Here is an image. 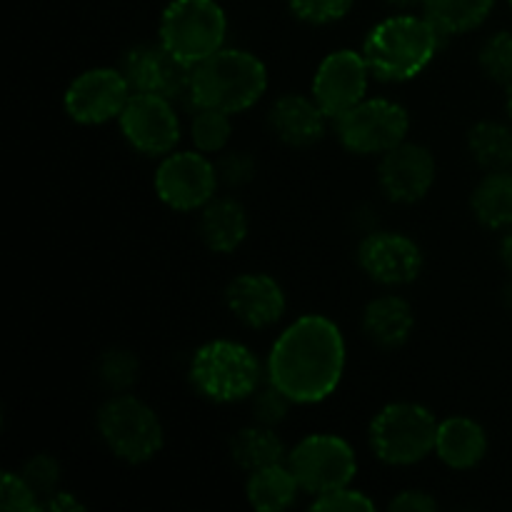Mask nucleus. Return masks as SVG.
<instances>
[{
  "label": "nucleus",
  "instance_id": "nucleus-27",
  "mask_svg": "<svg viewBox=\"0 0 512 512\" xmlns=\"http://www.w3.org/2000/svg\"><path fill=\"white\" fill-rule=\"evenodd\" d=\"M233 115L223 113L215 108H198L193 110L190 120V138H193L195 150L205 155L223 153L233 135Z\"/></svg>",
  "mask_w": 512,
  "mask_h": 512
},
{
  "label": "nucleus",
  "instance_id": "nucleus-12",
  "mask_svg": "<svg viewBox=\"0 0 512 512\" xmlns=\"http://www.w3.org/2000/svg\"><path fill=\"white\" fill-rule=\"evenodd\" d=\"M128 145L150 158H165L180 143V118L170 98L153 93H133L118 118Z\"/></svg>",
  "mask_w": 512,
  "mask_h": 512
},
{
  "label": "nucleus",
  "instance_id": "nucleus-25",
  "mask_svg": "<svg viewBox=\"0 0 512 512\" xmlns=\"http://www.w3.org/2000/svg\"><path fill=\"white\" fill-rule=\"evenodd\" d=\"M423 15L443 38L480 28L490 18L495 0H423Z\"/></svg>",
  "mask_w": 512,
  "mask_h": 512
},
{
  "label": "nucleus",
  "instance_id": "nucleus-35",
  "mask_svg": "<svg viewBox=\"0 0 512 512\" xmlns=\"http://www.w3.org/2000/svg\"><path fill=\"white\" fill-rule=\"evenodd\" d=\"M215 168H218L220 183H225L228 188H243L253 180L255 160L253 155L243 153V150H230L215 163Z\"/></svg>",
  "mask_w": 512,
  "mask_h": 512
},
{
  "label": "nucleus",
  "instance_id": "nucleus-32",
  "mask_svg": "<svg viewBox=\"0 0 512 512\" xmlns=\"http://www.w3.org/2000/svg\"><path fill=\"white\" fill-rule=\"evenodd\" d=\"M290 13L308 25H330L343 20L353 0H288Z\"/></svg>",
  "mask_w": 512,
  "mask_h": 512
},
{
  "label": "nucleus",
  "instance_id": "nucleus-14",
  "mask_svg": "<svg viewBox=\"0 0 512 512\" xmlns=\"http://www.w3.org/2000/svg\"><path fill=\"white\" fill-rule=\"evenodd\" d=\"M370 78L373 73L365 63L363 50L340 48L320 60L313 75V85H310V95L318 100L325 115L335 120L365 98Z\"/></svg>",
  "mask_w": 512,
  "mask_h": 512
},
{
  "label": "nucleus",
  "instance_id": "nucleus-42",
  "mask_svg": "<svg viewBox=\"0 0 512 512\" xmlns=\"http://www.w3.org/2000/svg\"><path fill=\"white\" fill-rule=\"evenodd\" d=\"M508 3H510V5H512V0H508Z\"/></svg>",
  "mask_w": 512,
  "mask_h": 512
},
{
  "label": "nucleus",
  "instance_id": "nucleus-5",
  "mask_svg": "<svg viewBox=\"0 0 512 512\" xmlns=\"http://www.w3.org/2000/svg\"><path fill=\"white\" fill-rule=\"evenodd\" d=\"M228 15L218 0H170L160 15L158 40L188 68L225 48Z\"/></svg>",
  "mask_w": 512,
  "mask_h": 512
},
{
  "label": "nucleus",
  "instance_id": "nucleus-30",
  "mask_svg": "<svg viewBox=\"0 0 512 512\" xmlns=\"http://www.w3.org/2000/svg\"><path fill=\"white\" fill-rule=\"evenodd\" d=\"M290 405H295L293 400L285 393H280L273 383H265L250 395V413H253V423L268 425L275 428L278 423H283L290 413Z\"/></svg>",
  "mask_w": 512,
  "mask_h": 512
},
{
  "label": "nucleus",
  "instance_id": "nucleus-10",
  "mask_svg": "<svg viewBox=\"0 0 512 512\" xmlns=\"http://www.w3.org/2000/svg\"><path fill=\"white\" fill-rule=\"evenodd\" d=\"M218 168L200 150H173L155 170V195L178 213L205 208L218 193Z\"/></svg>",
  "mask_w": 512,
  "mask_h": 512
},
{
  "label": "nucleus",
  "instance_id": "nucleus-29",
  "mask_svg": "<svg viewBox=\"0 0 512 512\" xmlns=\"http://www.w3.org/2000/svg\"><path fill=\"white\" fill-rule=\"evenodd\" d=\"M478 63L483 73L488 75L493 83L508 85L512 83V33L510 30H500V33L490 35L483 43L478 53Z\"/></svg>",
  "mask_w": 512,
  "mask_h": 512
},
{
  "label": "nucleus",
  "instance_id": "nucleus-40",
  "mask_svg": "<svg viewBox=\"0 0 512 512\" xmlns=\"http://www.w3.org/2000/svg\"><path fill=\"white\" fill-rule=\"evenodd\" d=\"M505 108H508V115L512 120V83L505 88Z\"/></svg>",
  "mask_w": 512,
  "mask_h": 512
},
{
  "label": "nucleus",
  "instance_id": "nucleus-33",
  "mask_svg": "<svg viewBox=\"0 0 512 512\" xmlns=\"http://www.w3.org/2000/svg\"><path fill=\"white\" fill-rule=\"evenodd\" d=\"M0 508L5 512H38L43 510V500L25 483L23 475L8 470L0 480Z\"/></svg>",
  "mask_w": 512,
  "mask_h": 512
},
{
  "label": "nucleus",
  "instance_id": "nucleus-16",
  "mask_svg": "<svg viewBox=\"0 0 512 512\" xmlns=\"http://www.w3.org/2000/svg\"><path fill=\"white\" fill-rule=\"evenodd\" d=\"M435 165L433 153L425 145L418 143H400L385 155H380L378 165V183L385 198L400 205H413L430 193L435 183Z\"/></svg>",
  "mask_w": 512,
  "mask_h": 512
},
{
  "label": "nucleus",
  "instance_id": "nucleus-13",
  "mask_svg": "<svg viewBox=\"0 0 512 512\" xmlns=\"http://www.w3.org/2000/svg\"><path fill=\"white\" fill-rule=\"evenodd\" d=\"M130 95L133 90L123 70L90 68L70 80L63 95V108L78 125H103L120 118Z\"/></svg>",
  "mask_w": 512,
  "mask_h": 512
},
{
  "label": "nucleus",
  "instance_id": "nucleus-37",
  "mask_svg": "<svg viewBox=\"0 0 512 512\" xmlns=\"http://www.w3.org/2000/svg\"><path fill=\"white\" fill-rule=\"evenodd\" d=\"M43 510H50V512H78V510H85V505L80 503L78 498H75L73 493H65V490H58V493H53L50 498L43 500Z\"/></svg>",
  "mask_w": 512,
  "mask_h": 512
},
{
  "label": "nucleus",
  "instance_id": "nucleus-22",
  "mask_svg": "<svg viewBox=\"0 0 512 512\" xmlns=\"http://www.w3.org/2000/svg\"><path fill=\"white\" fill-rule=\"evenodd\" d=\"M300 483L295 473L290 470L288 460L285 463L268 465L248 473V483H245V495L248 503L258 512H283L298 500Z\"/></svg>",
  "mask_w": 512,
  "mask_h": 512
},
{
  "label": "nucleus",
  "instance_id": "nucleus-39",
  "mask_svg": "<svg viewBox=\"0 0 512 512\" xmlns=\"http://www.w3.org/2000/svg\"><path fill=\"white\" fill-rule=\"evenodd\" d=\"M385 3L393 5V8H398V10H408V8H413V5L423 3V0H385Z\"/></svg>",
  "mask_w": 512,
  "mask_h": 512
},
{
  "label": "nucleus",
  "instance_id": "nucleus-4",
  "mask_svg": "<svg viewBox=\"0 0 512 512\" xmlns=\"http://www.w3.org/2000/svg\"><path fill=\"white\" fill-rule=\"evenodd\" d=\"M188 378L200 398L230 405L250 400L260 388L263 368L248 345L235 340H208L190 358Z\"/></svg>",
  "mask_w": 512,
  "mask_h": 512
},
{
  "label": "nucleus",
  "instance_id": "nucleus-41",
  "mask_svg": "<svg viewBox=\"0 0 512 512\" xmlns=\"http://www.w3.org/2000/svg\"><path fill=\"white\" fill-rule=\"evenodd\" d=\"M503 303H505V305H508V308L512 310V283L508 285V288H505V290H503Z\"/></svg>",
  "mask_w": 512,
  "mask_h": 512
},
{
  "label": "nucleus",
  "instance_id": "nucleus-15",
  "mask_svg": "<svg viewBox=\"0 0 512 512\" xmlns=\"http://www.w3.org/2000/svg\"><path fill=\"white\" fill-rule=\"evenodd\" d=\"M358 265L373 283L403 288L423 273V250L410 235L375 230L358 245Z\"/></svg>",
  "mask_w": 512,
  "mask_h": 512
},
{
  "label": "nucleus",
  "instance_id": "nucleus-28",
  "mask_svg": "<svg viewBox=\"0 0 512 512\" xmlns=\"http://www.w3.org/2000/svg\"><path fill=\"white\" fill-rule=\"evenodd\" d=\"M140 375V360L128 348H110L98 358V380L110 393H128Z\"/></svg>",
  "mask_w": 512,
  "mask_h": 512
},
{
  "label": "nucleus",
  "instance_id": "nucleus-31",
  "mask_svg": "<svg viewBox=\"0 0 512 512\" xmlns=\"http://www.w3.org/2000/svg\"><path fill=\"white\" fill-rule=\"evenodd\" d=\"M20 475L25 478V483L40 495V500L50 498L53 493L60 490V480H63V468H60L58 460L48 453H38L30 460H25Z\"/></svg>",
  "mask_w": 512,
  "mask_h": 512
},
{
  "label": "nucleus",
  "instance_id": "nucleus-7",
  "mask_svg": "<svg viewBox=\"0 0 512 512\" xmlns=\"http://www.w3.org/2000/svg\"><path fill=\"white\" fill-rule=\"evenodd\" d=\"M438 420L420 403H390L375 413L368 443L385 465H415L435 453Z\"/></svg>",
  "mask_w": 512,
  "mask_h": 512
},
{
  "label": "nucleus",
  "instance_id": "nucleus-17",
  "mask_svg": "<svg viewBox=\"0 0 512 512\" xmlns=\"http://www.w3.org/2000/svg\"><path fill=\"white\" fill-rule=\"evenodd\" d=\"M225 305L245 328L263 330L283 320L288 300L283 285L273 275L243 273L230 280L225 288Z\"/></svg>",
  "mask_w": 512,
  "mask_h": 512
},
{
  "label": "nucleus",
  "instance_id": "nucleus-1",
  "mask_svg": "<svg viewBox=\"0 0 512 512\" xmlns=\"http://www.w3.org/2000/svg\"><path fill=\"white\" fill-rule=\"evenodd\" d=\"M345 338L325 315H303L275 338L268 353V380L295 405L323 403L345 373Z\"/></svg>",
  "mask_w": 512,
  "mask_h": 512
},
{
  "label": "nucleus",
  "instance_id": "nucleus-9",
  "mask_svg": "<svg viewBox=\"0 0 512 512\" xmlns=\"http://www.w3.org/2000/svg\"><path fill=\"white\" fill-rule=\"evenodd\" d=\"M288 465L303 493L313 498L345 488L358 473L353 445L333 433H313L300 440L288 453Z\"/></svg>",
  "mask_w": 512,
  "mask_h": 512
},
{
  "label": "nucleus",
  "instance_id": "nucleus-11",
  "mask_svg": "<svg viewBox=\"0 0 512 512\" xmlns=\"http://www.w3.org/2000/svg\"><path fill=\"white\" fill-rule=\"evenodd\" d=\"M118 68L123 70L133 93L163 95L175 105L183 103L185 108L193 110V100H190V70L193 68L180 63L160 40L128 48Z\"/></svg>",
  "mask_w": 512,
  "mask_h": 512
},
{
  "label": "nucleus",
  "instance_id": "nucleus-20",
  "mask_svg": "<svg viewBox=\"0 0 512 512\" xmlns=\"http://www.w3.org/2000/svg\"><path fill=\"white\" fill-rule=\"evenodd\" d=\"M198 230L210 253H233L248 238L250 220L245 205L230 195H215L205 208H200Z\"/></svg>",
  "mask_w": 512,
  "mask_h": 512
},
{
  "label": "nucleus",
  "instance_id": "nucleus-19",
  "mask_svg": "<svg viewBox=\"0 0 512 512\" xmlns=\"http://www.w3.org/2000/svg\"><path fill=\"white\" fill-rule=\"evenodd\" d=\"M435 455L450 470L475 468L488 455V433L468 415H450L438 423Z\"/></svg>",
  "mask_w": 512,
  "mask_h": 512
},
{
  "label": "nucleus",
  "instance_id": "nucleus-3",
  "mask_svg": "<svg viewBox=\"0 0 512 512\" xmlns=\"http://www.w3.org/2000/svg\"><path fill=\"white\" fill-rule=\"evenodd\" d=\"M268 90V68L258 55L240 48H220L190 70L193 110L215 108L243 113L253 108Z\"/></svg>",
  "mask_w": 512,
  "mask_h": 512
},
{
  "label": "nucleus",
  "instance_id": "nucleus-23",
  "mask_svg": "<svg viewBox=\"0 0 512 512\" xmlns=\"http://www.w3.org/2000/svg\"><path fill=\"white\" fill-rule=\"evenodd\" d=\"M475 220L488 230L512 228V170H490L470 195Z\"/></svg>",
  "mask_w": 512,
  "mask_h": 512
},
{
  "label": "nucleus",
  "instance_id": "nucleus-38",
  "mask_svg": "<svg viewBox=\"0 0 512 512\" xmlns=\"http://www.w3.org/2000/svg\"><path fill=\"white\" fill-rule=\"evenodd\" d=\"M500 260H503L505 270L512 275V228L500 240Z\"/></svg>",
  "mask_w": 512,
  "mask_h": 512
},
{
  "label": "nucleus",
  "instance_id": "nucleus-24",
  "mask_svg": "<svg viewBox=\"0 0 512 512\" xmlns=\"http://www.w3.org/2000/svg\"><path fill=\"white\" fill-rule=\"evenodd\" d=\"M230 458H233V463L240 470L253 473V470L268 468V465L285 463L288 450H285V443L275 433V428L253 423L233 435V440H230Z\"/></svg>",
  "mask_w": 512,
  "mask_h": 512
},
{
  "label": "nucleus",
  "instance_id": "nucleus-36",
  "mask_svg": "<svg viewBox=\"0 0 512 512\" xmlns=\"http://www.w3.org/2000/svg\"><path fill=\"white\" fill-rule=\"evenodd\" d=\"M393 512H433L438 510V500L425 490H403L390 500Z\"/></svg>",
  "mask_w": 512,
  "mask_h": 512
},
{
  "label": "nucleus",
  "instance_id": "nucleus-26",
  "mask_svg": "<svg viewBox=\"0 0 512 512\" xmlns=\"http://www.w3.org/2000/svg\"><path fill=\"white\" fill-rule=\"evenodd\" d=\"M468 153L483 170H512V128L500 120H480L468 130Z\"/></svg>",
  "mask_w": 512,
  "mask_h": 512
},
{
  "label": "nucleus",
  "instance_id": "nucleus-34",
  "mask_svg": "<svg viewBox=\"0 0 512 512\" xmlns=\"http://www.w3.org/2000/svg\"><path fill=\"white\" fill-rule=\"evenodd\" d=\"M313 510H323V512H370V510H375V503L365 493H360V490L345 485V488L330 490V493L318 495V498L313 500Z\"/></svg>",
  "mask_w": 512,
  "mask_h": 512
},
{
  "label": "nucleus",
  "instance_id": "nucleus-8",
  "mask_svg": "<svg viewBox=\"0 0 512 512\" xmlns=\"http://www.w3.org/2000/svg\"><path fill=\"white\" fill-rule=\"evenodd\" d=\"M335 135L348 153L385 155L405 143L410 115L400 103L388 98H363L333 120Z\"/></svg>",
  "mask_w": 512,
  "mask_h": 512
},
{
  "label": "nucleus",
  "instance_id": "nucleus-6",
  "mask_svg": "<svg viewBox=\"0 0 512 512\" xmlns=\"http://www.w3.org/2000/svg\"><path fill=\"white\" fill-rule=\"evenodd\" d=\"M100 440L123 463L140 465L163 450L165 433L158 413L130 393H113L98 410Z\"/></svg>",
  "mask_w": 512,
  "mask_h": 512
},
{
  "label": "nucleus",
  "instance_id": "nucleus-21",
  "mask_svg": "<svg viewBox=\"0 0 512 512\" xmlns=\"http://www.w3.org/2000/svg\"><path fill=\"white\" fill-rule=\"evenodd\" d=\"M363 333L373 345L395 350L408 343L415 328L413 305L403 295H378L363 310Z\"/></svg>",
  "mask_w": 512,
  "mask_h": 512
},
{
  "label": "nucleus",
  "instance_id": "nucleus-2",
  "mask_svg": "<svg viewBox=\"0 0 512 512\" xmlns=\"http://www.w3.org/2000/svg\"><path fill=\"white\" fill-rule=\"evenodd\" d=\"M443 35L425 15L395 13L383 18L365 35L363 55L380 83L413 80L433 63Z\"/></svg>",
  "mask_w": 512,
  "mask_h": 512
},
{
  "label": "nucleus",
  "instance_id": "nucleus-18",
  "mask_svg": "<svg viewBox=\"0 0 512 512\" xmlns=\"http://www.w3.org/2000/svg\"><path fill=\"white\" fill-rule=\"evenodd\" d=\"M328 115L313 95L288 93L273 103L268 113V125L280 143L290 148H310L323 140L328 128Z\"/></svg>",
  "mask_w": 512,
  "mask_h": 512
}]
</instances>
